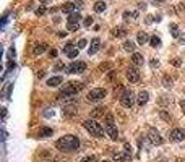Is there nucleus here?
I'll list each match as a JSON object with an SVG mask.
<instances>
[{
	"label": "nucleus",
	"instance_id": "1",
	"mask_svg": "<svg viewBox=\"0 0 185 162\" xmlns=\"http://www.w3.org/2000/svg\"><path fill=\"white\" fill-rule=\"evenodd\" d=\"M55 148L62 152H72V151L80 148V140L73 135H65V136H62L60 140L55 141Z\"/></svg>",
	"mask_w": 185,
	"mask_h": 162
},
{
	"label": "nucleus",
	"instance_id": "2",
	"mask_svg": "<svg viewBox=\"0 0 185 162\" xmlns=\"http://www.w3.org/2000/svg\"><path fill=\"white\" fill-rule=\"evenodd\" d=\"M85 88V84L83 83H78V81H70V83H67L65 84V88H63L60 92H59V101L62 99H67V97H72L75 94H78L80 91H81Z\"/></svg>",
	"mask_w": 185,
	"mask_h": 162
},
{
	"label": "nucleus",
	"instance_id": "3",
	"mask_svg": "<svg viewBox=\"0 0 185 162\" xmlns=\"http://www.w3.org/2000/svg\"><path fill=\"white\" fill-rule=\"evenodd\" d=\"M83 126L91 133V136H96V138H104V133L106 130L101 126V123H97L94 118H89V120H85L83 122Z\"/></svg>",
	"mask_w": 185,
	"mask_h": 162
},
{
	"label": "nucleus",
	"instance_id": "4",
	"mask_svg": "<svg viewBox=\"0 0 185 162\" xmlns=\"http://www.w3.org/2000/svg\"><path fill=\"white\" fill-rule=\"evenodd\" d=\"M104 130H106L107 136L111 138L112 141H117L119 131H117V126H115V123H114V115H112V114H106V120H104Z\"/></svg>",
	"mask_w": 185,
	"mask_h": 162
},
{
	"label": "nucleus",
	"instance_id": "5",
	"mask_svg": "<svg viewBox=\"0 0 185 162\" xmlns=\"http://www.w3.org/2000/svg\"><path fill=\"white\" fill-rule=\"evenodd\" d=\"M106 94H107V91L104 89V88H94V89H91L88 92V101L89 102H97V101L104 99Z\"/></svg>",
	"mask_w": 185,
	"mask_h": 162
},
{
	"label": "nucleus",
	"instance_id": "6",
	"mask_svg": "<svg viewBox=\"0 0 185 162\" xmlns=\"http://www.w3.org/2000/svg\"><path fill=\"white\" fill-rule=\"evenodd\" d=\"M119 99H120V104H122L125 109H132L133 104H135V97H133V92L132 91H125Z\"/></svg>",
	"mask_w": 185,
	"mask_h": 162
},
{
	"label": "nucleus",
	"instance_id": "7",
	"mask_svg": "<svg viewBox=\"0 0 185 162\" xmlns=\"http://www.w3.org/2000/svg\"><path fill=\"white\" fill-rule=\"evenodd\" d=\"M148 140H149V143H151L153 146H159V144H163V136L159 135V131L156 128H149L148 130Z\"/></svg>",
	"mask_w": 185,
	"mask_h": 162
},
{
	"label": "nucleus",
	"instance_id": "8",
	"mask_svg": "<svg viewBox=\"0 0 185 162\" xmlns=\"http://www.w3.org/2000/svg\"><path fill=\"white\" fill-rule=\"evenodd\" d=\"M86 70V63L85 62H72L67 67V73H83Z\"/></svg>",
	"mask_w": 185,
	"mask_h": 162
},
{
	"label": "nucleus",
	"instance_id": "9",
	"mask_svg": "<svg viewBox=\"0 0 185 162\" xmlns=\"http://www.w3.org/2000/svg\"><path fill=\"white\" fill-rule=\"evenodd\" d=\"M169 138H171V141H174V143H180V141L185 140V130H182V128H174V130L171 131Z\"/></svg>",
	"mask_w": 185,
	"mask_h": 162
},
{
	"label": "nucleus",
	"instance_id": "10",
	"mask_svg": "<svg viewBox=\"0 0 185 162\" xmlns=\"http://www.w3.org/2000/svg\"><path fill=\"white\" fill-rule=\"evenodd\" d=\"M127 79H128L130 83H138L140 73H138L136 68H128V70H127Z\"/></svg>",
	"mask_w": 185,
	"mask_h": 162
},
{
	"label": "nucleus",
	"instance_id": "11",
	"mask_svg": "<svg viewBox=\"0 0 185 162\" xmlns=\"http://www.w3.org/2000/svg\"><path fill=\"white\" fill-rule=\"evenodd\" d=\"M99 47H101V40L97 39V37H94L91 40V45H89V49H88V54L89 55H94L97 50H99Z\"/></svg>",
	"mask_w": 185,
	"mask_h": 162
},
{
	"label": "nucleus",
	"instance_id": "12",
	"mask_svg": "<svg viewBox=\"0 0 185 162\" xmlns=\"http://www.w3.org/2000/svg\"><path fill=\"white\" fill-rule=\"evenodd\" d=\"M148 101H149V92L148 91H141L140 94H138V97H136V102H138V106H140V107H143Z\"/></svg>",
	"mask_w": 185,
	"mask_h": 162
},
{
	"label": "nucleus",
	"instance_id": "13",
	"mask_svg": "<svg viewBox=\"0 0 185 162\" xmlns=\"http://www.w3.org/2000/svg\"><path fill=\"white\" fill-rule=\"evenodd\" d=\"M77 112H78V110H77V106H73V104L63 107V115H65V117H75Z\"/></svg>",
	"mask_w": 185,
	"mask_h": 162
},
{
	"label": "nucleus",
	"instance_id": "14",
	"mask_svg": "<svg viewBox=\"0 0 185 162\" xmlns=\"http://www.w3.org/2000/svg\"><path fill=\"white\" fill-rule=\"evenodd\" d=\"M112 36L114 37H125L127 36V29L124 26H117V28H114V29H112Z\"/></svg>",
	"mask_w": 185,
	"mask_h": 162
},
{
	"label": "nucleus",
	"instance_id": "15",
	"mask_svg": "<svg viewBox=\"0 0 185 162\" xmlns=\"http://www.w3.org/2000/svg\"><path fill=\"white\" fill-rule=\"evenodd\" d=\"M75 10H77V5L72 3V2H67L65 5H62V11H63V13L72 15V13H75Z\"/></svg>",
	"mask_w": 185,
	"mask_h": 162
},
{
	"label": "nucleus",
	"instance_id": "16",
	"mask_svg": "<svg viewBox=\"0 0 185 162\" xmlns=\"http://www.w3.org/2000/svg\"><path fill=\"white\" fill-rule=\"evenodd\" d=\"M62 81H63L62 76H52V78L47 79V86H50V88H57L59 84H62Z\"/></svg>",
	"mask_w": 185,
	"mask_h": 162
},
{
	"label": "nucleus",
	"instance_id": "17",
	"mask_svg": "<svg viewBox=\"0 0 185 162\" xmlns=\"http://www.w3.org/2000/svg\"><path fill=\"white\" fill-rule=\"evenodd\" d=\"M47 50V44H36L34 45V49H33V54L34 55H41V54H44V52Z\"/></svg>",
	"mask_w": 185,
	"mask_h": 162
},
{
	"label": "nucleus",
	"instance_id": "18",
	"mask_svg": "<svg viewBox=\"0 0 185 162\" xmlns=\"http://www.w3.org/2000/svg\"><path fill=\"white\" fill-rule=\"evenodd\" d=\"M37 136L39 138H49L52 136V128H47V126H41L37 131Z\"/></svg>",
	"mask_w": 185,
	"mask_h": 162
},
{
	"label": "nucleus",
	"instance_id": "19",
	"mask_svg": "<svg viewBox=\"0 0 185 162\" xmlns=\"http://www.w3.org/2000/svg\"><path fill=\"white\" fill-rule=\"evenodd\" d=\"M149 39H151V37H149V36H148L146 33H143V31H140V33L136 34V40H138V44H140V45L146 44V42H148Z\"/></svg>",
	"mask_w": 185,
	"mask_h": 162
},
{
	"label": "nucleus",
	"instance_id": "20",
	"mask_svg": "<svg viewBox=\"0 0 185 162\" xmlns=\"http://www.w3.org/2000/svg\"><path fill=\"white\" fill-rule=\"evenodd\" d=\"M80 20H81V15L78 13V11H75V13L68 15V25H77V23H80Z\"/></svg>",
	"mask_w": 185,
	"mask_h": 162
},
{
	"label": "nucleus",
	"instance_id": "21",
	"mask_svg": "<svg viewBox=\"0 0 185 162\" xmlns=\"http://www.w3.org/2000/svg\"><path fill=\"white\" fill-rule=\"evenodd\" d=\"M132 62H133V65H136V67L143 65V55L138 54V52H133V55H132Z\"/></svg>",
	"mask_w": 185,
	"mask_h": 162
},
{
	"label": "nucleus",
	"instance_id": "22",
	"mask_svg": "<svg viewBox=\"0 0 185 162\" xmlns=\"http://www.w3.org/2000/svg\"><path fill=\"white\" fill-rule=\"evenodd\" d=\"M128 157H130V156L127 154V152H115L114 154V160L115 162H125Z\"/></svg>",
	"mask_w": 185,
	"mask_h": 162
},
{
	"label": "nucleus",
	"instance_id": "23",
	"mask_svg": "<svg viewBox=\"0 0 185 162\" xmlns=\"http://www.w3.org/2000/svg\"><path fill=\"white\" fill-rule=\"evenodd\" d=\"M106 8H107V5H106V2H102V0H99V2L94 3V11H96V13H102Z\"/></svg>",
	"mask_w": 185,
	"mask_h": 162
},
{
	"label": "nucleus",
	"instance_id": "24",
	"mask_svg": "<svg viewBox=\"0 0 185 162\" xmlns=\"http://www.w3.org/2000/svg\"><path fill=\"white\" fill-rule=\"evenodd\" d=\"M138 18V11H124V20L130 21V20H136Z\"/></svg>",
	"mask_w": 185,
	"mask_h": 162
},
{
	"label": "nucleus",
	"instance_id": "25",
	"mask_svg": "<svg viewBox=\"0 0 185 162\" xmlns=\"http://www.w3.org/2000/svg\"><path fill=\"white\" fill-rule=\"evenodd\" d=\"M135 47H136V45L132 42V40H125V42H124V50L125 52H135Z\"/></svg>",
	"mask_w": 185,
	"mask_h": 162
},
{
	"label": "nucleus",
	"instance_id": "26",
	"mask_svg": "<svg viewBox=\"0 0 185 162\" xmlns=\"http://www.w3.org/2000/svg\"><path fill=\"white\" fill-rule=\"evenodd\" d=\"M163 86L164 88H172V78L169 75H164L163 76Z\"/></svg>",
	"mask_w": 185,
	"mask_h": 162
},
{
	"label": "nucleus",
	"instance_id": "27",
	"mask_svg": "<svg viewBox=\"0 0 185 162\" xmlns=\"http://www.w3.org/2000/svg\"><path fill=\"white\" fill-rule=\"evenodd\" d=\"M149 44H151V47H161V39L158 36H151L149 39Z\"/></svg>",
	"mask_w": 185,
	"mask_h": 162
},
{
	"label": "nucleus",
	"instance_id": "28",
	"mask_svg": "<svg viewBox=\"0 0 185 162\" xmlns=\"http://www.w3.org/2000/svg\"><path fill=\"white\" fill-rule=\"evenodd\" d=\"M101 115H104V109H102V107H96L94 110H92L91 117H92V118H96V117H101Z\"/></svg>",
	"mask_w": 185,
	"mask_h": 162
},
{
	"label": "nucleus",
	"instance_id": "29",
	"mask_svg": "<svg viewBox=\"0 0 185 162\" xmlns=\"http://www.w3.org/2000/svg\"><path fill=\"white\" fill-rule=\"evenodd\" d=\"M171 34L172 37H180V31H179L177 25H171Z\"/></svg>",
	"mask_w": 185,
	"mask_h": 162
},
{
	"label": "nucleus",
	"instance_id": "30",
	"mask_svg": "<svg viewBox=\"0 0 185 162\" xmlns=\"http://www.w3.org/2000/svg\"><path fill=\"white\" fill-rule=\"evenodd\" d=\"M92 23H94V18H92V16H86L85 18V21H83V25L86 26V28H89Z\"/></svg>",
	"mask_w": 185,
	"mask_h": 162
},
{
	"label": "nucleus",
	"instance_id": "31",
	"mask_svg": "<svg viewBox=\"0 0 185 162\" xmlns=\"http://www.w3.org/2000/svg\"><path fill=\"white\" fill-rule=\"evenodd\" d=\"M96 156H86V157L81 159V162H96Z\"/></svg>",
	"mask_w": 185,
	"mask_h": 162
},
{
	"label": "nucleus",
	"instance_id": "32",
	"mask_svg": "<svg viewBox=\"0 0 185 162\" xmlns=\"http://www.w3.org/2000/svg\"><path fill=\"white\" fill-rule=\"evenodd\" d=\"M177 13L179 15H183L185 13V3H179L177 5Z\"/></svg>",
	"mask_w": 185,
	"mask_h": 162
},
{
	"label": "nucleus",
	"instance_id": "33",
	"mask_svg": "<svg viewBox=\"0 0 185 162\" xmlns=\"http://www.w3.org/2000/svg\"><path fill=\"white\" fill-rule=\"evenodd\" d=\"M73 50V42H68L65 47H63V52H65V54H68V52H72Z\"/></svg>",
	"mask_w": 185,
	"mask_h": 162
},
{
	"label": "nucleus",
	"instance_id": "34",
	"mask_svg": "<svg viewBox=\"0 0 185 162\" xmlns=\"http://www.w3.org/2000/svg\"><path fill=\"white\" fill-rule=\"evenodd\" d=\"M78 50H80V49H73L72 52H68V54H67V55H68V59H75V57L78 55Z\"/></svg>",
	"mask_w": 185,
	"mask_h": 162
},
{
	"label": "nucleus",
	"instance_id": "35",
	"mask_svg": "<svg viewBox=\"0 0 185 162\" xmlns=\"http://www.w3.org/2000/svg\"><path fill=\"white\" fill-rule=\"evenodd\" d=\"M13 68H15V62H13V60H10V62H8V65H7V71H5V73L11 71V70H13Z\"/></svg>",
	"mask_w": 185,
	"mask_h": 162
},
{
	"label": "nucleus",
	"instance_id": "36",
	"mask_svg": "<svg viewBox=\"0 0 185 162\" xmlns=\"http://www.w3.org/2000/svg\"><path fill=\"white\" fill-rule=\"evenodd\" d=\"M11 86H13V83H8L7 91H5V94H7V99H10V94H11Z\"/></svg>",
	"mask_w": 185,
	"mask_h": 162
},
{
	"label": "nucleus",
	"instance_id": "37",
	"mask_svg": "<svg viewBox=\"0 0 185 162\" xmlns=\"http://www.w3.org/2000/svg\"><path fill=\"white\" fill-rule=\"evenodd\" d=\"M44 13H45V8H44V7H39V8H36V15H37V16H42Z\"/></svg>",
	"mask_w": 185,
	"mask_h": 162
},
{
	"label": "nucleus",
	"instance_id": "38",
	"mask_svg": "<svg viewBox=\"0 0 185 162\" xmlns=\"http://www.w3.org/2000/svg\"><path fill=\"white\" fill-rule=\"evenodd\" d=\"M80 28V23H77V25H68V31H78Z\"/></svg>",
	"mask_w": 185,
	"mask_h": 162
},
{
	"label": "nucleus",
	"instance_id": "39",
	"mask_svg": "<svg viewBox=\"0 0 185 162\" xmlns=\"http://www.w3.org/2000/svg\"><path fill=\"white\" fill-rule=\"evenodd\" d=\"M86 39H80V42H78V49H83V47H86Z\"/></svg>",
	"mask_w": 185,
	"mask_h": 162
},
{
	"label": "nucleus",
	"instance_id": "40",
	"mask_svg": "<svg viewBox=\"0 0 185 162\" xmlns=\"http://www.w3.org/2000/svg\"><path fill=\"white\" fill-rule=\"evenodd\" d=\"M172 65H174V67H180L182 65V60L180 59H174V60H172Z\"/></svg>",
	"mask_w": 185,
	"mask_h": 162
},
{
	"label": "nucleus",
	"instance_id": "41",
	"mask_svg": "<svg viewBox=\"0 0 185 162\" xmlns=\"http://www.w3.org/2000/svg\"><path fill=\"white\" fill-rule=\"evenodd\" d=\"M158 67H159V60L153 59V60H151V68H158Z\"/></svg>",
	"mask_w": 185,
	"mask_h": 162
},
{
	"label": "nucleus",
	"instance_id": "42",
	"mask_svg": "<svg viewBox=\"0 0 185 162\" xmlns=\"http://www.w3.org/2000/svg\"><path fill=\"white\" fill-rule=\"evenodd\" d=\"M49 57H50V59H55V57H57V50H55V49L49 50Z\"/></svg>",
	"mask_w": 185,
	"mask_h": 162
},
{
	"label": "nucleus",
	"instance_id": "43",
	"mask_svg": "<svg viewBox=\"0 0 185 162\" xmlns=\"http://www.w3.org/2000/svg\"><path fill=\"white\" fill-rule=\"evenodd\" d=\"M8 23V13H5V16H3V20H2V28H5V25Z\"/></svg>",
	"mask_w": 185,
	"mask_h": 162
},
{
	"label": "nucleus",
	"instance_id": "44",
	"mask_svg": "<svg viewBox=\"0 0 185 162\" xmlns=\"http://www.w3.org/2000/svg\"><path fill=\"white\" fill-rule=\"evenodd\" d=\"M15 54H16V52H15V49L11 47V49L8 50V57H10V60H11V59H13V57H15Z\"/></svg>",
	"mask_w": 185,
	"mask_h": 162
},
{
	"label": "nucleus",
	"instance_id": "45",
	"mask_svg": "<svg viewBox=\"0 0 185 162\" xmlns=\"http://www.w3.org/2000/svg\"><path fill=\"white\" fill-rule=\"evenodd\" d=\"M161 117H163V118H166L167 122H169V120H171V115H167V114H166L164 110H161Z\"/></svg>",
	"mask_w": 185,
	"mask_h": 162
},
{
	"label": "nucleus",
	"instance_id": "46",
	"mask_svg": "<svg viewBox=\"0 0 185 162\" xmlns=\"http://www.w3.org/2000/svg\"><path fill=\"white\" fill-rule=\"evenodd\" d=\"M125 152L128 154V156H132V148H130V144H128V143L125 144Z\"/></svg>",
	"mask_w": 185,
	"mask_h": 162
},
{
	"label": "nucleus",
	"instance_id": "47",
	"mask_svg": "<svg viewBox=\"0 0 185 162\" xmlns=\"http://www.w3.org/2000/svg\"><path fill=\"white\" fill-rule=\"evenodd\" d=\"M75 5H77V10H80L83 7V2H81V0H78V2H75Z\"/></svg>",
	"mask_w": 185,
	"mask_h": 162
},
{
	"label": "nucleus",
	"instance_id": "48",
	"mask_svg": "<svg viewBox=\"0 0 185 162\" xmlns=\"http://www.w3.org/2000/svg\"><path fill=\"white\" fill-rule=\"evenodd\" d=\"M180 109H182V112L185 114V101H180Z\"/></svg>",
	"mask_w": 185,
	"mask_h": 162
},
{
	"label": "nucleus",
	"instance_id": "49",
	"mask_svg": "<svg viewBox=\"0 0 185 162\" xmlns=\"http://www.w3.org/2000/svg\"><path fill=\"white\" fill-rule=\"evenodd\" d=\"M67 34H68L67 31H60V33H59V37H65V36H67Z\"/></svg>",
	"mask_w": 185,
	"mask_h": 162
},
{
	"label": "nucleus",
	"instance_id": "50",
	"mask_svg": "<svg viewBox=\"0 0 185 162\" xmlns=\"http://www.w3.org/2000/svg\"><path fill=\"white\" fill-rule=\"evenodd\" d=\"M55 68H57V70H62V68H63V63H57V65H55Z\"/></svg>",
	"mask_w": 185,
	"mask_h": 162
},
{
	"label": "nucleus",
	"instance_id": "51",
	"mask_svg": "<svg viewBox=\"0 0 185 162\" xmlns=\"http://www.w3.org/2000/svg\"><path fill=\"white\" fill-rule=\"evenodd\" d=\"M179 39H180V42L185 44V34H180V37H179Z\"/></svg>",
	"mask_w": 185,
	"mask_h": 162
},
{
	"label": "nucleus",
	"instance_id": "52",
	"mask_svg": "<svg viewBox=\"0 0 185 162\" xmlns=\"http://www.w3.org/2000/svg\"><path fill=\"white\" fill-rule=\"evenodd\" d=\"M2 117H3V118L7 117V109H2Z\"/></svg>",
	"mask_w": 185,
	"mask_h": 162
},
{
	"label": "nucleus",
	"instance_id": "53",
	"mask_svg": "<svg viewBox=\"0 0 185 162\" xmlns=\"http://www.w3.org/2000/svg\"><path fill=\"white\" fill-rule=\"evenodd\" d=\"M146 23H153V16H148V18H146Z\"/></svg>",
	"mask_w": 185,
	"mask_h": 162
},
{
	"label": "nucleus",
	"instance_id": "54",
	"mask_svg": "<svg viewBox=\"0 0 185 162\" xmlns=\"http://www.w3.org/2000/svg\"><path fill=\"white\" fill-rule=\"evenodd\" d=\"M39 2H41V3H49L50 0H39Z\"/></svg>",
	"mask_w": 185,
	"mask_h": 162
},
{
	"label": "nucleus",
	"instance_id": "55",
	"mask_svg": "<svg viewBox=\"0 0 185 162\" xmlns=\"http://www.w3.org/2000/svg\"><path fill=\"white\" fill-rule=\"evenodd\" d=\"M156 2H159V3H163V2H166V0H156Z\"/></svg>",
	"mask_w": 185,
	"mask_h": 162
},
{
	"label": "nucleus",
	"instance_id": "56",
	"mask_svg": "<svg viewBox=\"0 0 185 162\" xmlns=\"http://www.w3.org/2000/svg\"><path fill=\"white\" fill-rule=\"evenodd\" d=\"M175 162H185V160H182V159H177Z\"/></svg>",
	"mask_w": 185,
	"mask_h": 162
},
{
	"label": "nucleus",
	"instance_id": "57",
	"mask_svg": "<svg viewBox=\"0 0 185 162\" xmlns=\"http://www.w3.org/2000/svg\"><path fill=\"white\" fill-rule=\"evenodd\" d=\"M161 162H167V160H166V159H163V160H161Z\"/></svg>",
	"mask_w": 185,
	"mask_h": 162
},
{
	"label": "nucleus",
	"instance_id": "58",
	"mask_svg": "<svg viewBox=\"0 0 185 162\" xmlns=\"http://www.w3.org/2000/svg\"><path fill=\"white\" fill-rule=\"evenodd\" d=\"M102 162H109V160H102Z\"/></svg>",
	"mask_w": 185,
	"mask_h": 162
}]
</instances>
